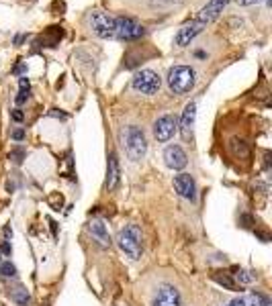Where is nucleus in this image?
<instances>
[{
    "mask_svg": "<svg viewBox=\"0 0 272 306\" xmlns=\"http://www.w3.org/2000/svg\"><path fill=\"white\" fill-rule=\"evenodd\" d=\"M10 237H12V231H10V227L6 225L4 227V241H10Z\"/></svg>",
    "mask_w": 272,
    "mask_h": 306,
    "instance_id": "30",
    "label": "nucleus"
},
{
    "mask_svg": "<svg viewBox=\"0 0 272 306\" xmlns=\"http://www.w3.org/2000/svg\"><path fill=\"white\" fill-rule=\"evenodd\" d=\"M168 88L174 94H186L194 88V82H197V74L190 66H174L168 72Z\"/></svg>",
    "mask_w": 272,
    "mask_h": 306,
    "instance_id": "2",
    "label": "nucleus"
},
{
    "mask_svg": "<svg viewBox=\"0 0 272 306\" xmlns=\"http://www.w3.org/2000/svg\"><path fill=\"white\" fill-rule=\"evenodd\" d=\"M178 131V123L176 119L172 117V114H164L158 121L153 123V137L158 139L160 143H166L174 137V133Z\"/></svg>",
    "mask_w": 272,
    "mask_h": 306,
    "instance_id": "7",
    "label": "nucleus"
},
{
    "mask_svg": "<svg viewBox=\"0 0 272 306\" xmlns=\"http://www.w3.org/2000/svg\"><path fill=\"white\" fill-rule=\"evenodd\" d=\"M117 245L129 259H139L143 253L141 247V229L137 225H127L117 235Z\"/></svg>",
    "mask_w": 272,
    "mask_h": 306,
    "instance_id": "1",
    "label": "nucleus"
},
{
    "mask_svg": "<svg viewBox=\"0 0 272 306\" xmlns=\"http://www.w3.org/2000/svg\"><path fill=\"white\" fill-rule=\"evenodd\" d=\"M27 98H29V92H27V90H18V94L14 96V102H16V106L25 104V102H27Z\"/></svg>",
    "mask_w": 272,
    "mask_h": 306,
    "instance_id": "23",
    "label": "nucleus"
},
{
    "mask_svg": "<svg viewBox=\"0 0 272 306\" xmlns=\"http://www.w3.org/2000/svg\"><path fill=\"white\" fill-rule=\"evenodd\" d=\"M180 304H182L180 292L172 284H162L151 300V306H180Z\"/></svg>",
    "mask_w": 272,
    "mask_h": 306,
    "instance_id": "8",
    "label": "nucleus"
},
{
    "mask_svg": "<svg viewBox=\"0 0 272 306\" xmlns=\"http://www.w3.org/2000/svg\"><path fill=\"white\" fill-rule=\"evenodd\" d=\"M90 27L94 35L101 39H113L115 37V16H111L105 10H92L90 12Z\"/></svg>",
    "mask_w": 272,
    "mask_h": 306,
    "instance_id": "6",
    "label": "nucleus"
},
{
    "mask_svg": "<svg viewBox=\"0 0 272 306\" xmlns=\"http://www.w3.org/2000/svg\"><path fill=\"white\" fill-rule=\"evenodd\" d=\"M238 2H240L242 6H250V4H258V2H262V0H238Z\"/></svg>",
    "mask_w": 272,
    "mask_h": 306,
    "instance_id": "29",
    "label": "nucleus"
},
{
    "mask_svg": "<svg viewBox=\"0 0 272 306\" xmlns=\"http://www.w3.org/2000/svg\"><path fill=\"white\" fill-rule=\"evenodd\" d=\"M145 29L133 16H115V37L123 41H135L143 37Z\"/></svg>",
    "mask_w": 272,
    "mask_h": 306,
    "instance_id": "4",
    "label": "nucleus"
},
{
    "mask_svg": "<svg viewBox=\"0 0 272 306\" xmlns=\"http://www.w3.org/2000/svg\"><path fill=\"white\" fill-rule=\"evenodd\" d=\"M12 139H14V141H23V139H25V131H23V129L12 131Z\"/></svg>",
    "mask_w": 272,
    "mask_h": 306,
    "instance_id": "26",
    "label": "nucleus"
},
{
    "mask_svg": "<svg viewBox=\"0 0 272 306\" xmlns=\"http://www.w3.org/2000/svg\"><path fill=\"white\" fill-rule=\"evenodd\" d=\"M25 155H27V153H25V149H12V151H10V155H8V157H10V159H12L14 163H21Z\"/></svg>",
    "mask_w": 272,
    "mask_h": 306,
    "instance_id": "22",
    "label": "nucleus"
},
{
    "mask_svg": "<svg viewBox=\"0 0 272 306\" xmlns=\"http://www.w3.org/2000/svg\"><path fill=\"white\" fill-rule=\"evenodd\" d=\"M133 88L141 94L151 96V94H155L162 88V78L153 70H139L133 76Z\"/></svg>",
    "mask_w": 272,
    "mask_h": 306,
    "instance_id": "5",
    "label": "nucleus"
},
{
    "mask_svg": "<svg viewBox=\"0 0 272 306\" xmlns=\"http://www.w3.org/2000/svg\"><path fill=\"white\" fill-rule=\"evenodd\" d=\"M194 119H197V102H188L182 110V119H180V133L184 139L192 137V127H194Z\"/></svg>",
    "mask_w": 272,
    "mask_h": 306,
    "instance_id": "14",
    "label": "nucleus"
},
{
    "mask_svg": "<svg viewBox=\"0 0 272 306\" xmlns=\"http://www.w3.org/2000/svg\"><path fill=\"white\" fill-rule=\"evenodd\" d=\"M12 300H14L18 306H27V304L31 302V296H29V292H27L25 288H16V290L12 292Z\"/></svg>",
    "mask_w": 272,
    "mask_h": 306,
    "instance_id": "18",
    "label": "nucleus"
},
{
    "mask_svg": "<svg viewBox=\"0 0 272 306\" xmlns=\"http://www.w3.org/2000/svg\"><path fill=\"white\" fill-rule=\"evenodd\" d=\"M174 190L190 202L197 200V184H194V178L190 174H178L174 178Z\"/></svg>",
    "mask_w": 272,
    "mask_h": 306,
    "instance_id": "10",
    "label": "nucleus"
},
{
    "mask_svg": "<svg viewBox=\"0 0 272 306\" xmlns=\"http://www.w3.org/2000/svg\"><path fill=\"white\" fill-rule=\"evenodd\" d=\"M10 117H12V121H16V123H21L23 119H25V114L18 110V108H14V110H10Z\"/></svg>",
    "mask_w": 272,
    "mask_h": 306,
    "instance_id": "24",
    "label": "nucleus"
},
{
    "mask_svg": "<svg viewBox=\"0 0 272 306\" xmlns=\"http://www.w3.org/2000/svg\"><path fill=\"white\" fill-rule=\"evenodd\" d=\"M227 4H229V0H209V2L199 10V14H197V18H194V21L201 23L203 27H207L209 23H213L223 12V8Z\"/></svg>",
    "mask_w": 272,
    "mask_h": 306,
    "instance_id": "9",
    "label": "nucleus"
},
{
    "mask_svg": "<svg viewBox=\"0 0 272 306\" xmlns=\"http://www.w3.org/2000/svg\"><path fill=\"white\" fill-rule=\"evenodd\" d=\"M213 280H215L219 286H223L225 290H233V292L238 290V282L233 280L229 274H221V272H217V274H213Z\"/></svg>",
    "mask_w": 272,
    "mask_h": 306,
    "instance_id": "16",
    "label": "nucleus"
},
{
    "mask_svg": "<svg viewBox=\"0 0 272 306\" xmlns=\"http://www.w3.org/2000/svg\"><path fill=\"white\" fill-rule=\"evenodd\" d=\"M164 161L170 169H184L188 163V157L180 145H168L164 149Z\"/></svg>",
    "mask_w": 272,
    "mask_h": 306,
    "instance_id": "12",
    "label": "nucleus"
},
{
    "mask_svg": "<svg viewBox=\"0 0 272 306\" xmlns=\"http://www.w3.org/2000/svg\"><path fill=\"white\" fill-rule=\"evenodd\" d=\"M21 72H25V64H18V66L14 68V74H21Z\"/></svg>",
    "mask_w": 272,
    "mask_h": 306,
    "instance_id": "31",
    "label": "nucleus"
},
{
    "mask_svg": "<svg viewBox=\"0 0 272 306\" xmlns=\"http://www.w3.org/2000/svg\"><path fill=\"white\" fill-rule=\"evenodd\" d=\"M0 274L4 278H14L16 276V267L10 261H0Z\"/></svg>",
    "mask_w": 272,
    "mask_h": 306,
    "instance_id": "20",
    "label": "nucleus"
},
{
    "mask_svg": "<svg viewBox=\"0 0 272 306\" xmlns=\"http://www.w3.org/2000/svg\"><path fill=\"white\" fill-rule=\"evenodd\" d=\"M238 274H236V280L240 282V284H252L256 280V276L252 274V272H246V270H236Z\"/></svg>",
    "mask_w": 272,
    "mask_h": 306,
    "instance_id": "21",
    "label": "nucleus"
},
{
    "mask_svg": "<svg viewBox=\"0 0 272 306\" xmlns=\"http://www.w3.org/2000/svg\"><path fill=\"white\" fill-rule=\"evenodd\" d=\"M88 231L92 235V239L99 243L101 247H111V237H109V231H107V225L99 219H92L88 223Z\"/></svg>",
    "mask_w": 272,
    "mask_h": 306,
    "instance_id": "15",
    "label": "nucleus"
},
{
    "mask_svg": "<svg viewBox=\"0 0 272 306\" xmlns=\"http://www.w3.org/2000/svg\"><path fill=\"white\" fill-rule=\"evenodd\" d=\"M227 306H248V302H246L244 298H233V300H231Z\"/></svg>",
    "mask_w": 272,
    "mask_h": 306,
    "instance_id": "27",
    "label": "nucleus"
},
{
    "mask_svg": "<svg viewBox=\"0 0 272 306\" xmlns=\"http://www.w3.org/2000/svg\"><path fill=\"white\" fill-rule=\"evenodd\" d=\"M121 182V169H119V159H117V153L113 151L109 155V163H107V190L113 192V190L119 188Z\"/></svg>",
    "mask_w": 272,
    "mask_h": 306,
    "instance_id": "13",
    "label": "nucleus"
},
{
    "mask_svg": "<svg viewBox=\"0 0 272 306\" xmlns=\"http://www.w3.org/2000/svg\"><path fill=\"white\" fill-rule=\"evenodd\" d=\"M203 29H205V27L192 18L190 23H184V25L178 29L176 37H174V43H176L178 47H186V45H190V41L194 39V37L203 33Z\"/></svg>",
    "mask_w": 272,
    "mask_h": 306,
    "instance_id": "11",
    "label": "nucleus"
},
{
    "mask_svg": "<svg viewBox=\"0 0 272 306\" xmlns=\"http://www.w3.org/2000/svg\"><path fill=\"white\" fill-rule=\"evenodd\" d=\"M250 304L252 306H272L270 304V298L264 296V294H260V292H252L250 294Z\"/></svg>",
    "mask_w": 272,
    "mask_h": 306,
    "instance_id": "19",
    "label": "nucleus"
},
{
    "mask_svg": "<svg viewBox=\"0 0 272 306\" xmlns=\"http://www.w3.org/2000/svg\"><path fill=\"white\" fill-rule=\"evenodd\" d=\"M229 145H231V151H233V155L236 157H248L250 155V149L242 139H233Z\"/></svg>",
    "mask_w": 272,
    "mask_h": 306,
    "instance_id": "17",
    "label": "nucleus"
},
{
    "mask_svg": "<svg viewBox=\"0 0 272 306\" xmlns=\"http://www.w3.org/2000/svg\"><path fill=\"white\" fill-rule=\"evenodd\" d=\"M18 88H21V90H27L29 92V78H27V76H23V78H18Z\"/></svg>",
    "mask_w": 272,
    "mask_h": 306,
    "instance_id": "25",
    "label": "nucleus"
},
{
    "mask_svg": "<svg viewBox=\"0 0 272 306\" xmlns=\"http://www.w3.org/2000/svg\"><path fill=\"white\" fill-rule=\"evenodd\" d=\"M123 141H125V151L129 159L133 161H139L143 159V155L147 153V139H145V133L139 129V127H127L123 131Z\"/></svg>",
    "mask_w": 272,
    "mask_h": 306,
    "instance_id": "3",
    "label": "nucleus"
},
{
    "mask_svg": "<svg viewBox=\"0 0 272 306\" xmlns=\"http://www.w3.org/2000/svg\"><path fill=\"white\" fill-rule=\"evenodd\" d=\"M0 251H2L4 255H10V251H12V249H10V243H8V241H4L2 245H0Z\"/></svg>",
    "mask_w": 272,
    "mask_h": 306,
    "instance_id": "28",
    "label": "nucleus"
}]
</instances>
